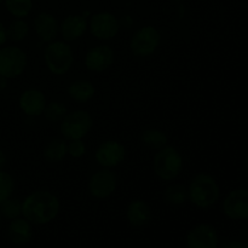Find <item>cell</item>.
Instances as JSON below:
<instances>
[{"mask_svg": "<svg viewBox=\"0 0 248 248\" xmlns=\"http://www.w3.org/2000/svg\"><path fill=\"white\" fill-rule=\"evenodd\" d=\"M244 166H245V169H246V171L248 172V153H247V155H246V156H245Z\"/></svg>", "mask_w": 248, "mask_h": 248, "instance_id": "d6a6232c", "label": "cell"}, {"mask_svg": "<svg viewBox=\"0 0 248 248\" xmlns=\"http://www.w3.org/2000/svg\"><path fill=\"white\" fill-rule=\"evenodd\" d=\"M68 154L72 157H81L82 155L85 154V150H86V147H85L84 142L81 140H70L69 144L67 145Z\"/></svg>", "mask_w": 248, "mask_h": 248, "instance_id": "83f0119b", "label": "cell"}, {"mask_svg": "<svg viewBox=\"0 0 248 248\" xmlns=\"http://www.w3.org/2000/svg\"><path fill=\"white\" fill-rule=\"evenodd\" d=\"M126 217L132 227L142 228L152 220V210L144 201L135 200L128 205Z\"/></svg>", "mask_w": 248, "mask_h": 248, "instance_id": "2e32d148", "label": "cell"}, {"mask_svg": "<svg viewBox=\"0 0 248 248\" xmlns=\"http://www.w3.org/2000/svg\"><path fill=\"white\" fill-rule=\"evenodd\" d=\"M183 167V160L178 150L173 147H164L156 153L153 161V169L156 176L164 181H173L179 176Z\"/></svg>", "mask_w": 248, "mask_h": 248, "instance_id": "3957f363", "label": "cell"}, {"mask_svg": "<svg viewBox=\"0 0 248 248\" xmlns=\"http://www.w3.org/2000/svg\"><path fill=\"white\" fill-rule=\"evenodd\" d=\"M15 189V181L7 172L0 170V203L11 198Z\"/></svg>", "mask_w": 248, "mask_h": 248, "instance_id": "484cf974", "label": "cell"}, {"mask_svg": "<svg viewBox=\"0 0 248 248\" xmlns=\"http://www.w3.org/2000/svg\"><path fill=\"white\" fill-rule=\"evenodd\" d=\"M34 29L40 40L45 41V43H51L57 35L58 24L52 15L43 12V14L38 15L34 21Z\"/></svg>", "mask_w": 248, "mask_h": 248, "instance_id": "ac0fdd59", "label": "cell"}, {"mask_svg": "<svg viewBox=\"0 0 248 248\" xmlns=\"http://www.w3.org/2000/svg\"><path fill=\"white\" fill-rule=\"evenodd\" d=\"M5 165H6V155H5V153L0 149V170L4 169Z\"/></svg>", "mask_w": 248, "mask_h": 248, "instance_id": "4dcf8cb0", "label": "cell"}, {"mask_svg": "<svg viewBox=\"0 0 248 248\" xmlns=\"http://www.w3.org/2000/svg\"><path fill=\"white\" fill-rule=\"evenodd\" d=\"M87 29V22L84 16L70 15L61 24V33L64 40L73 41L81 38Z\"/></svg>", "mask_w": 248, "mask_h": 248, "instance_id": "e0dca14e", "label": "cell"}, {"mask_svg": "<svg viewBox=\"0 0 248 248\" xmlns=\"http://www.w3.org/2000/svg\"><path fill=\"white\" fill-rule=\"evenodd\" d=\"M126 150L123 144L115 140H107L102 143L96 152V160L103 167H115L125 159Z\"/></svg>", "mask_w": 248, "mask_h": 248, "instance_id": "7c38bea8", "label": "cell"}, {"mask_svg": "<svg viewBox=\"0 0 248 248\" xmlns=\"http://www.w3.org/2000/svg\"><path fill=\"white\" fill-rule=\"evenodd\" d=\"M220 195V189L213 177L208 174H198L193 178L188 190V198L200 208H207L215 205Z\"/></svg>", "mask_w": 248, "mask_h": 248, "instance_id": "7a4b0ae2", "label": "cell"}, {"mask_svg": "<svg viewBox=\"0 0 248 248\" xmlns=\"http://www.w3.org/2000/svg\"><path fill=\"white\" fill-rule=\"evenodd\" d=\"M93 125L91 115L87 111L78 110L64 116L61 125V132L67 140H82Z\"/></svg>", "mask_w": 248, "mask_h": 248, "instance_id": "8992f818", "label": "cell"}, {"mask_svg": "<svg viewBox=\"0 0 248 248\" xmlns=\"http://www.w3.org/2000/svg\"><path fill=\"white\" fill-rule=\"evenodd\" d=\"M67 154V144L63 140H51L44 149V156L50 162H61Z\"/></svg>", "mask_w": 248, "mask_h": 248, "instance_id": "ffe728a7", "label": "cell"}, {"mask_svg": "<svg viewBox=\"0 0 248 248\" xmlns=\"http://www.w3.org/2000/svg\"><path fill=\"white\" fill-rule=\"evenodd\" d=\"M223 212L234 220L248 219V190L235 189L230 191L223 201Z\"/></svg>", "mask_w": 248, "mask_h": 248, "instance_id": "ba28073f", "label": "cell"}, {"mask_svg": "<svg viewBox=\"0 0 248 248\" xmlns=\"http://www.w3.org/2000/svg\"><path fill=\"white\" fill-rule=\"evenodd\" d=\"M4 1H5V0H0V5H1Z\"/></svg>", "mask_w": 248, "mask_h": 248, "instance_id": "836d02e7", "label": "cell"}, {"mask_svg": "<svg viewBox=\"0 0 248 248\" xmlns=\"http://www.w3.org/2000/svg\"><path fill=\"white\" fill-rule=\"evenodd\" d=\"M27 67V56L16 46L0 48V75L6 79L19 77Z\"/></svg>", "mask_w": 248, "mask_h": 248, "instance_id": "5b68a950", "label": "cell"}, {"mask_svg": "<svg viewBox=\"0 0 248 248\" xmlns=\"http://www.w3.org/2000/svg\"><path fill=\"white\" fill-rule=\"evenodd\" d=\"M165 201L169 205L172 206H179L183 205L188 199V190L182 184H173V186H169L164 193Z\"/></svg>", "mask_w": 248, "mask_h": 248, "instance_id": "44dd1931", "label": "cell"}, {"mask_svg": "<svg viewBox=\"0 0 248 248\" xmlns=\"http://www.w3.org/2000/svg\"><path fill=\"white\" fill-rule=\"evenodd\" d=\"M7 31V39L15 41V43H18L26 39L27 34L29 31V27L27 24V22H24L22 18H17L12 22L9 26V28L6 29Z\"/></svg>", "mask_w": 248, "mask_h": 248, "instance_id": "cb8c5ba5", "label": "cell"}, {"mask_svg": "<svg viewBox=\"0 0 248 248\" xmlns=\"http://www.w3.org/2000/svg\"><path fill=\"white\" fill-rule=\"evenodd\" d=\"M65 114H67V108L61 102H51L50 104L45 107V110H44L45 118L52 123H56V121L64 118Z\"/></svg>", "mask_w": 248, "mask_h": 248, "instance_id": "4316f807", "label": "cell"}, {"mask_svg": "<svg viewBox=\"0 0 248 248\" xmlns=\"http://www.w3.org/2000/svg\"><path fill=\"white\" fill-rule=\"evenodd\" d=\"M94 86L90 81L86 80H78L74 81L68 89V93L72 97L74 101L79 102V103H85L89 102L92 97L94 96Z\"/></svg>", "mask_w": 248, "mask_h": 248, "instance_id": "d6986e66", "label": "cell"}, {"mask_svg": "<svg viewBox=\"0 0 248 248\" xmlns=\"http://www.w3.org/2000/svg\"><path fill=\"white\" fill-rule=\"evenodd\" d=\"M7 11L16 18H23L31 12L33 2L31 0H5Z\"/></svg>", "mask_w": 248, "mask_h": 248, "instance_id": "603a6c76", "label": "cell"}, {"mask_svg": "<svg viewBox=\"0 0 248 248\" xmlns=\"http://www.w3.org/2000/svg\"><path fill=\"white\" fill-rule=\"evenodd\" d=\"M19 107L26 115L38 116L45 110L46 98L43 92L39 90L29 89L21 94Z\"/></svg>", "mask_w": 248, "mask_h": 248, "instance_id": "5bb4252c", "label": "cell"}, {"mask_svg": "<svg viewBox=\"0 0 248 248\" xmlns=\"http://www.w3.org/2000/svg\"><path fill=\"white\" fill-rule=\"evenodd\" d=\"M1 217L2 216H1V213H0V222H1Z\"/></svg>", "mask_w": 248, "mask_h": 248, "instance_id": "e575fe53", "label": "cell"}, {"mask_svg": "<svg viewBox=\"0 0 248 248\" xmlns=\"http://www.w3.org/2000/svg\"><path fill=\"white\" fill-rule=\"evenodd\" d=\"M160 40L161 35L156 28L152 26L143 27L131 39V50L136 56L147 57L155 52Z\"/></svg>", "mask_w": 248, "mask_h": 248, "instance_id": "52a82bcc", "label": "cell"}, {"mask_svg": "<svg viewBox=\"0 0 248 248\" xmlns=\"http://www.w3.org/2000/svg\"><path fill=\"white\" fill-rule=\"evenodd\" d=\"M116 189V177L109 170H101L91 177L89 191L97 199L109 198Z\"/></svg>", "mask_w": 248, "mask_h": 248, "instance_id": "8fae6325", "label": "cell"}, {"mask_svg": "<svg viewBox=\"0 0 248 248\" xmlns=\"http://www.w3.org/2000/svg\"><path fill=\"white\" fill-rule=\"evenodd\" d=\"M44 57L50 72L56 75L65 74L74 62L72 47L64 41H52L48 44Z\"/></svg>", "mask_w": 248, "mask_h": 248, "instance_id": "277c9868", "label": "cell"}, {"mask_svg": "<svg viewBox=\"0 0 248 248\" xmlns=\"http://www.w3.org/2000/svg\"><path fill=\"white\" fill-rule=\"evenodd\" d=\"M0 213L7 219H16L22 215V202L18 199L9 198L0 203Z\"/></svg>", "mask_w": 248, "mask_h": 248, "instance_id": "d4e9b609", "label": "cell"}, {"mask_svg": "<svg viewBox=\"0 0 248 248\" xmlns=\"http://www.w3.org/2000/svg\"><path fill=\"white\" fill-rule=\"evenodd\" d=\"M119 21L109 12H99L93 15L90 21V31L92 35L102 40L113 39L119 31Z\"/></svg>", "mask_w": 248, "mask_h": 248, "instance_id": "30bf717a", "label": "cell"}, {"mask_svg": "<svg viewBox=\"0 0 248 248\" xmlns=\"http://www.w3.org/2000/svg\"><path fill=\"white\" fill-rule=\"evenodd\" d=\"M60 212V201L50 191H35L22 201V216L31 224L52 222Z\"/></svg>", "mask_w": 248, "mask_h": 248, "instance_id": "6da1fadb", "label": "cell"}, {"mask_svg": "<svg viewBox=\"0 0 248 248\" xmlns=\"http://www.w3.org/2000/svg\"><path fill=\"white\" fill-rule=\"evenodd\" d=\"M188 248H218L219 237L212 225L199 224L186 235Z\"/></svg>", "mask_w": 248, "mask_h": 248, "instance_id": "9c48e42d", "label": "cell"}, {"mask_svg": "<svg viewBox=\"0 0 248 248\" xmlns=\"http://www.w3.org/2000/svg\"><path fill=\"white\" fill-rule=\"evenodd\" d=\"M114 62V51L109 46L101 45L91 48L85 57V65L91 72H103Z\"/></svg>", "mask_w": 248, "mask_h": 248, "instance_id": "4fadbf2b", "label": "cell"}, {"mask_svg": "<svg viewBox=\"0 0 248 248\" xmlns=\"http://www.w3.org/2000/svg\"><path fill=\"white\" fill-rule=\"evenodd\" d=\"M7 235L11 240L12 244L17 246H23L27 245L31 240L33 236V230H31V223L26 218H16L12 219L7 228Z\"/></svg>", "mask_w": 248, "mask_h": 248, "instance_id": "9a60e30c", "label": "cell"}, {"mask_svg": "<svg viewBox=\"0 0 248 248\" xmlns=\"http://www.w3.org/2000/svg\"><path fill=\"white\" fill-rule=\"evenodd\" d=\"M245 245L239 241H229L227 244L223 245L222 248H244Z\"/></svg>", "mask_w": 248, "mask_h": 248, "instance_id": "f546056e", "label": "cell"}, {"mask_svg": "<svg viewBox=\"0 0 248 248\" xmlns=\"http://www.w3.org/2000/svg\"><path fill=\"white\" fill-rule=\"evenodd\" d=\"M244 248H248V244L247 245H245V247Z\"/></svg>", "mask_w": 248, "mask_h": 248, "instance_id": "d590c367", "label": "cell"}, {"mask_svg": "<svg viewBox=\"0 0 248 248\" xmlns=\"http://www.w3.org/2000/svg\"><path fill=\"white\" fill-rule=\"evenodd\" d=\"M142 142L150 149H161L166 145L167 137L160 130H147L143 132Z\"/></svg>", "mask_w": 248, "mask_h": 248, "instance_id": "7402d4cb", "label": "cell"}, {"mask_svg": "<svg viewBox=\"0 0 248 248\" xmlns=\"http://www.w3.org/2000/svg\"><path fill=\"white\" fill-rule=\"evenodd\" d=\"M7 40V31H6V27L0 22V46L4 45Z\"/></svg>", "mask_w": 248, "mask_h": 248, "instance_id": "f1b7e54d", "label": "cell"}, {"mask_svg": "<svg viewBox=\"0 0 248 248\" xmlns=\"http://www.w3.org/2000/svg\"><path fill=\"white\" fill-rule=\"evenodd\" d=\"M7 80L9 79H6V78H4L0 75V92L4 91V90L7 87Z\"/></svg>", "mask_w": 248, "mask_h": 248, "instance_id": "1f68e13d", "label": "cell"}]
</instances>
